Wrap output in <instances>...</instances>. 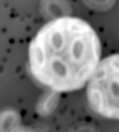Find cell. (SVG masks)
Returning a JSON list of instances; mask_svg holds the SVG:
<instances>
[{
	"label": "cell",
	"mask_w": 119,
	"mask_h": 132,
	"mask_svg": "<svg viewBox=\"0 0 119 132\" xmlns=\"http://www.w3.org/2000/svg\"><path fill=\"white\" fill-rule=\"evenodd\" d=\"M101 56L97 34L80 18H56L43 26L31 42L29 68L41 85L67 93L84 87Z\"/></svg>",
	"instance_id": "1"
},
{
	"label": "cell",
	"mask_w": 119,
	"mask_h": 132,
	"mask_svg": "<svg viewBox=\"0 0 119 132\" xmlns=\"http://www.w3.org/2000/svg\"><path fill=\"white\" fill-rule=\"evenodd\" d=\"M86 95L93 112L119 120V54L107 56L99 63L89 81Z\"/></svg>",
	"instance_id": "2"
}]
</instances>
